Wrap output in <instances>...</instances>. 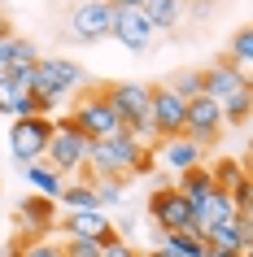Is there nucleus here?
<instances>
[{
	"label": "nucleus",
	"mask_w": 253,
	"mask_h": 257,
	"mask_svg": "<svg viewBox=\"0 0 253 257\" xmlns=\"http://www.w3.org/2000/svg\"><path fill=\"white\" fill-rule=\"evenodd\" d=\"M192 214H197V227H192V231H201V227H223V222H236V218H240L236 205H231V196H227L223 188L210 192V196H205Z\"/></svg>",
	"instance_id": "nucleus-15"
},
{
	"label": "nucleus",
	"mask_w": 253,
	"mask_h": 257,
	"mask_svg": "<svg viewBox=\"0 0 253 257\" xmlns=\"http://www.w3.org/2000/svg\"><path fill=\"white\" fill-rule=\"evenodd\" d=\"M109 5H114V9H144L148 0H109Z\"/></svg>",
	"instance_id": "nucleus-33"
},
{
	"label": "nucleus",
	"mask_w": 253,
	"mask_h": 257,
	"mask_svg": "<svg viewBox=\"0 0 253 257\" xmlns=\"http://www.w3.org/2000/svg\"><path fill=\"white\" fill-rule=\"evenodd\" d=\"M88 153H92V140H83L74 126H70V118L61 113V118H53V140H48V149H44V162L53 166V170H61V175H88Z\"/></svg>",
	"instance_id": "nucleus-4"
},
{
	"label": "nucleus",
	"mask_w": 253,
	"mask_h": 257,
	"mask_svg": "<svg viewBox=\"0 0 253 257\" xmlns=\"http://www.w3.org/2000/svg\"><path fill=\"white\" fill-rule=\"evenodd\" d=\"M48 140H53V118H44V113L14 118V126H9V157L18 166H35V162H44Z\"/></svg>",
	"instance_id": "nucleus-8"
},
{
	"label": "nucleus",
	"mask_w": 253,
	"mask_h": 257,
	"mask_svg": "<svg viewBox=\"0 0 253 257\" xmlns=\"http://www.w3.org/2000/svg\"><path fill=\"white\" fill-rule=\"evenodd\" d=\"M249 109H253V92H236L231 100H223V122L244 126V122H249Z\"/></svg>",
	"instance_id": "nucleus-24"
},
{
	"label": "nucleus",
	"mask_w": 253,
	"mask_h": 257,
	"mask_svg": "<svg viewBox=\"0 0 253 257\" xmlns=\"http://www.w3.org/2000/svg\"><path fill=\"white\" fill-rule=\"evenodd\" d=\"M61 253L66 257H101V244L96 240H61Z\"/></svg>",
	"instance_id": "nucleus-29"
},
{
	"label": "nucleus",
	"mask_w": 253,
	"mask_h": 257,
	"mask_svg": "<svg viewBox=\"0 0 253 257\" xmlns=\"http://www.w3.org/2000/svg\"><path fill=\"white\" fill-rule=\"evenodd\" d=\"M161 248H171L175 257H201L205 253V240L197 231H175V235H161Z\"/></svg>",
	"instance_id": "nucleus-22"
},
{
	"label": "nucleus",
	"mask_w": 253,
	"mask_h": 257,
	"mask_svg": "<svg viewBox=\"0 0 253 257\" xmlns=\"http://www.w3.org/2000/svg\"><path fill=\"white\" fill-rule=\"evenodd\" d=\"M140 149H144V144H135L127 131H118V136H109V140H96L92 153H88V175L92 179H122V183H127L131 162H135Z\"/></svg>",
	"instance_id": "nucleus-5"
},
{
	"label": "nucleus",
	"mask_w": 253,
	"mask_h": 257,
	"mask_svg": "<svg viewBox=\"0 0 253 257\" xmlns=\"http://www.w3.org/2000/svg\"><path fill=\"white\" fill-rule=\"evenodd\" d=\"M148 218H153V227H157L161 235H175V231H192L197 227L192 205L184 201V192L175 188V183L153 188V196H148Z\"/></svg>",
	"instance_id": "nucleus-7"
},
{
	"label": "nucleus",
	"mask_w": 253,
	"mask_h": 257,
	"mask_svg": "<svg viewBox=\"0 0 253 257\" xmlns=\"http://www.w3.org/2000/svg\"><path fill=\"white\" fill-rule=\"evenodd\" d=\"M57 209H101L92 192V179H66V188L57 196Z\"/></svg>",
	"instance_id": "nucleus-20"
},
{
	"label": "nucleus",
	"mask_w": 253,
	"mask_h": 257,
	"mask_svg": "<svg viewBox=\"0 0 253 257\" xmlns=\"http://www.w3.org/2000/svg\"><path fill=\"white\" fill-rule=\"evenodd\" d=\"M184 118H188V100H179L166 83L153 87V96H148V122H153V136H161V140L184 136Z\"/></svg>",
	"instance_id": "nucleus-10"
},
{
	"label": "nucleus",
	"mask_w": 253,
	"mask_h": 257,
	"mask_svg": "<svg viewBox=\"0 0 253 257\" xmlns=\"http://www.w3.org/2000/svg\"><path fill=\"white\" fill-rule=\"evenodd\" d=\"M166 87H171L179 100H197L201 96V70H175L171 79H166Z\"/></svg>",
	"instance_id": "nucleus-23"
},
{
	"label": "nucleus",
	"mask_w": 253,
	"mask_h": 257,
	"mask_svg": "<svg viewBox=\"0 0 253 257\" xmlns=\"http://www.w3.org/2000/svg\"><path fill=\"white\" fill-rule=\"evenodd\" d=\"M66 118H70V126H74L83 140H92V144L122 131V122H118V113H114V105H109L105 87H83V96L74 100V109H70Z\"/></svg>",
	"instance_id": "nucleus-3"
},
{
	"label": "nucleus",
	"mask_w": 253,
	"mask_h": 257,
	"mask_svg": "<svg viewBox=\"0 0 253 257\" xmlns=\"http://www.w3.org/2000/svg\"><path fill=\"white\" fill-rule=\"evenodd\" d=\"M57 201H48V196H22L18 201V227H22V235L27 240H44V235H53L57 231Z\"/></svg>",
	"instance_id": "nucleus-12"
},
{
	"label": "nucleus",
	"mask_w": 253,
	"mask_h": 257,
	"mask_svg": "<svg viewBox=\"0 0 253 257\" xmlns=\"http://www.w3.org/2000/svg\"><path fill=\"white\" fill-rule=\"evenodd\" d=\"M109 35H118V44L127 53H144L148 44H153V27L144 22L140 9H114V31Z\"/></svg>",
	"instance_id": "nucleus-14"
},
{
	"label": "nucleus",
	"mask_w": 253,
	"mask_h": 257,
	"mask_svg": "<svg viewBox=\"0 0 253 257\" xmlns=\"http://www.w3.org/2000/svg\"><path fill=\"white\" fill-rule=\"evenodd\" d=\"M92 192H96V205L105 209V205H122L127 183H122V179H92Z\"/></svg>",
	"instance_id": "nucleus-25"
},
{
	"label": "nucleus",
	"mask_w": 253,
	"mask_h": 257,
	"mask_svg": "<svg viewBox=\"0 0 253 257\" xmlns=\"http://www.w3.org/2000/svg\"><path fill=\"white\" fill-rule=\"evenodd\" d=\"M5 31H9V22H5V14H0V35H5Z\"/></svg>",
	"instance_id": "nucleus-37"
},
{
	"label": "nucleus",
	"mask_w": 253,
	"mask_h": 257,
	"mask_svg": "<svg viewBox=\"0 0 253 257\" xmlns=\"http://www.w3.org/2000/svg\"><path fill=\"white\" fill-rule=\"evenodd\" d=\"M184 9H188V0H148L140 14H144V22L153 31H171V27H179Z\"/></svg>",
	"instance_id": "nucleus-19"
},
{
	"label": "nucleus",
	"mask_w": 253,
	"mask_h": 257,
	"mask_svg": "<svg viewBox=\"0 0 253 257\" xmlns=\"http://www.w3.org/2000/svg\"><path fill=\"white\" fill-rule=\"evenodd\" d=\"M22 244H27V240H14L9 248H5V257H22Z\"/></svg>",
	"instance_id": "nucleus-35"
},
{
	"label": "nucleus",
	"mask_w": 253,
	"mask_h": 257,
	"mask_svg": "<svg viewBox=\"0 0 253 257\" xmlns=\"http://www.w3.org/2000/svg\"><path fill=\"white\" fill-rule=\"evenodd\" d=\"M236 92H249V74H240L231 61H218V66H210V70H201V96H210V100H231Z\"/></svg>",
	"instance_id": "nucleus-13"
},
{
	"label": "nucleus",
	"mask_w": 253,
	"mask_h": 257,
	"mask_svg": "<svg viewBox=\"0 0 253 257\" xmlns=\"http://www.w3.org/2000/svg\"><path fill=\"white\" fill-rule=\"evenodd\" d=\"M175 188L184 192V201L192 205V209H197V205L205 201L210 192H218V183L210 179V166H192V170H184V175L175 179Z\"/></svg>",
	"instance_id": "nucleus-17"
},
{
	"label": "nucleus",
	"mask_w": 253,
	"mask_h": 257,
	"mask_svg": "<svg viewBox=\"0 0 253 257\" xmlns=\"http://www.w3.org/2000/svg\"><path fill=\"white\" fill-rule=\"evenodd\" d=\"M201 257H244V253H231V248H210V244H205V253Z\"/></svg>",
	"instance_id": "nucleus-34"
},
{
	"label": "nucleus",
	"mask_w": 253,
	"mask_h": 257,
	"mask_svg": "<svg viewBox=\"0 0 253 257\" xmlns=\"http://www.w3.org/2000/svg\"><path fill=\"white\" fill-rule=\"evenodd\" d=\"M27 183H31V192H35V196L57 201V196H61V188H66V175H61V170H53L48 162H35V166H27Z\"/></svg>",
	"instance_id": "nucleus-18"
},
{
	"label": "nucleus",
	"mask_w": 253,
	"mask_h": 257,
	"mask_svg": "<svg viewBox=\"0 0 253 257\" xmlns=\"http://www.w3.org/2000/svg\"><path fill=\"white\" fill-rule=\"evenodd\" d=\"M249 192H253L249 175H244V179H236V183L227 188V196H231V205H236V214H249Z\"/></svg>",
	"instance_id": "nucleus-28"
},
{
	"label": "nucleus",
	"mask_w": 253,
	"mask_h": 257,
	"mask_svg": "<svg viewBox=\"0 0 253 257\" xmlns=\"http://www.w3.org/2000/svg\"><path fill=\"white\" fill-rule=\"evenodd\" d=\"M105 96L114 105V113H118L122 131L135 144L153 140V122H148V96H153V87L148 83H105Z\"/></svg>",
	"instance_id": "nucleus-2"
},
{
	"label": "nucleus",
	"mask_w": 253,
	"mask_h": 257,
	"mask_svg": "<svg viewBox=\"0 0 253 257\" xmlns=\"http://www.w3.org/2000/svg\"><path fill=\"white\" fill-rule=\"evenodd\" d=\"M88 87V70L70 57H40L35 61V74H31V87L27 92L40 100V109L53 118V109L66 100V96H79Z\"/></svg>",
	"instance_id": "nucleus-1"
},
{
	"label": "nucleus",
	"mask_w": 253,
	"mask_h": 257,
	"mask_svg": "<svg viewBox=\"0 0 253 257\" xmlns=\"http://www.w3.org/2000/svg\"><path fill=\"white\" fill-rule=\"evenodd\" d=\"M66 31L74 44H101L114 31V5L109 0H74L66 14Z\"/></svg>",
	"instance_id": "nucleus-6"
},
{
	"label": "nucleus",
	"mask_w": 253,
	"mask_h": 257,
	"mask_svg": "<svg viewBox=\"0 0 253 257\" xmlns=\"http://www.w3.org/2000/svg\"><path fill=\"white\" fill-rule=\"evenodd\" d=\"M22 257H66V253H61V244H57L53 235H44V240H27L22 244Z\"/></svg>",
	"instance_id": "nucleus-27"
},
{
	"label": "nucleus",
	"mask_w": 253,
	"mask_h": 257,
	"mask_svg": "<svg viewBox=\"0 0 253 257\" xmlns=\"http://www.w3.org/2000/svg\"><path fill=\"white\" fill-rule=\"evenodd\" d=\"M18 96H22L18 87H9V83L0 79V113H9V118H14V105H18Z\"/></svg>",
	"instance_id": "nucleus-32"
},
{
	"label": "nucleus",
	"mask_w": 253,
	"mask_h": 257,
	"mask_svg": "<svg viewBox=\"0 0 253 257\" xmlns=\"http://www.w3.org/2000/svg\"><path fill=\"white\" fill-rule=\"evenodd\" d=\"M144 257H175V253H171V248H148Z\"/></svg>",
	"instance_id": "nucleus-36"
},
{
	"label": "nucleus",
	"mask_w": 253,
	"mask_h": 257,
	"mask_svg": "<svg viewBox=\"0 0 253 257\" xmlns=\"http://www.w3.org/2000/svg\"><path fill=\"white\" fill-rule=\"evenodd\" d=\"M223 105L210 100V96H197V100H188V118H184V136L201 149H210L214 140L223 136Z\"/></svg>",
	"instance_id": "nucleus-9"
},
{
	"label": "nucleus",
	"mask_w": 253,
	"mask_h": 257,
	"mask_svg": "<svg viewBox=\"0 0 253 257\" xmlns=\"http://www.w3.org/2000/svg\"><path fill=\"white\" fill-rule=\"evenodd\" d=\"M153 162H157V157H153V149L144 144V149L135 153V162H131V175H127V179H135V175H148V170H153Z\"/></svg>",
	"instance_id": "nucleus-30"
},
{
	"label": "nucleus",
	"mask_w": 253,
	"mask_h": 257,
	"mask_svg": "<svg viewBox=\"0 0 253 257\" xmlns=\"http://www.w3.org/2000/svg\"><path fill=\"white\" fill-rule=\"evenodd\" d=\"M201 144H192L188 136H175V140H161V162H166V170H175V175H184V170H192V166H201Z\"/></svg>",
	"instance_id": "nucleus-16"
},
{
	"label": "nucleus",
	"mask_w": 253,
	"mask_h": 257,
	"mask_svg": "<svg viewBox=\"0 0 253 257\" xmlns=\"http://www.w3.org/2000/svg\"><path fill=\"white\" fill-rule=\"evenodd\" d=\"M57 227L66 231V240H96V244H109L118 231L114 222L105 218V209H61L57 214Z\"/></svg>",
	"instance_id": "nucleus-11"
},
{
	"label": "nucleus",
	"mask_w": 253,
	"mask_h": 257,
	"mask_svg": "<svg viewBox=\"0 0 253 257\" xmlns=\"http://www.w3.org/2000/svg\"><path fill=\"white\" fill-rule=\"evenodd\" d=\"M244 175H249V170H244V166H240V162H231V157H218V162H214L210 166V179H214V183H218V188H231V183H236V179H244Z\"/></svg>",
	"instance_id": "nucleus-26"
},
{
	"label": "nucleus",
	"mask_w": 253,
	"mask_h": 257,
	"mask_svg": "<svg viewBox=\"0 0 253 257\" xmlns=\"http://www.w3.org/2000/svg\"><path fill=\"white\" fill-rule=\"evenodd\" d=\"M227 61H231L240 74H249V70H253V31L249 27H240L236 35H231V53H227Z\"/></svg>",
	"instance_id": "nucleus-21"
},
{
	"label": "nucleus",
	"mask_w": 253,
	"mask_h": 257,
	"mask_svg": "<svg viewBox=\"0 0 253 257\" xmlns=\"http://www.w3.org/2000/svg\"><path fill=\"white\" fill-rule=\"evenodd\" d=\"M101 257H140V253H135L127 240H118V235H114L109 244H101Z\"/></svg>",
	"instance_id": "nucleus-31"
}]
</instances>
